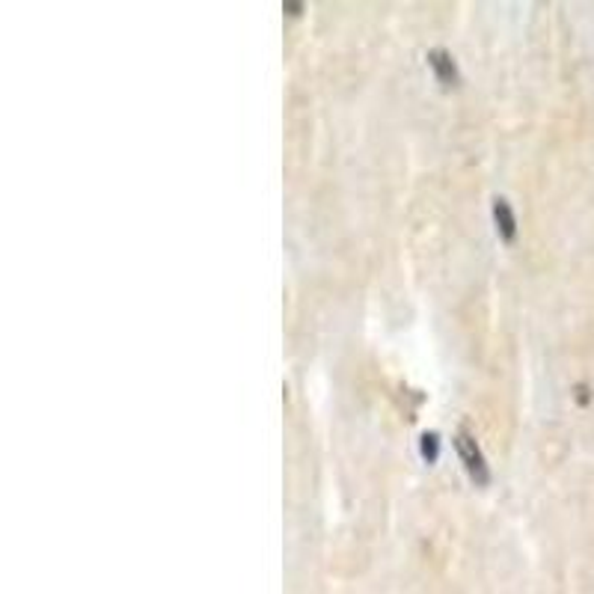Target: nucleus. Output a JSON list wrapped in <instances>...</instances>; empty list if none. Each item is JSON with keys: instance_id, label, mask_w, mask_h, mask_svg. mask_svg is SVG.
Listing matches in <instances>:
<instances>
[{"instance_id": "obj_1", "label": "nucleus", "mask_w": 594, "mask_h": 594, "mask_svg": "<svg viewBox=\"0 0 594 594\" xmlns=\"http://www.w3.org/2000/svg\"><path fill=\"white\" fill-rule=\"evenodd\" d=\"M455 446H458V455L464 461V467L473 478H476L478 485H487L490 482V469H487V461L482 455V449H478L476 438L469 434V431H458V438H455Z\"/></svg>"}, {"instance_id": "obj_2", "label": "nucleus", "mask_w": 594, "mask_h": 594, "mask_svg": "<svg viewBox=\"0 0 594 594\" xmlns=\"http://www.w3.org/2000/svg\"><path fill=\"white\" fill-rule=\"evenodd\" d=\"M429 63L431 68H434V75H438L440 84H458V66H455V60H452V54H446V51H431L429 54Z\"/></svg>"}, {"instance_id": "obj_3", "label": "nucleus", "mask_w": 594, "mask_h": 594, "mask_svg": "<svg viewBox=\"0 0 594 594\" xmlns=\"http://www.w3.org/2000/svg\"><path fill=\"white\" fill-rule=\"evenodd\" d=\"M494 220H497V233L503 235L506 241H511L517 233V220L515 212H511V205H508V199H503V196L494 199Z\"/></svg>"}, {"instance_id": "obj_4", "label": "nucleus", "mask_w": 594, "mask_h": 594, "mask_svg": "<svg viewBox=\"0 0 594 594\" xmlns=\"http://www.w3.org/2000/svg\"><path fill=\"white\" fill-rule=\"evenodd\" d=\"M438 455H440L438 434H422V458L438 461Z\"/></svg>"}]
</instances>
